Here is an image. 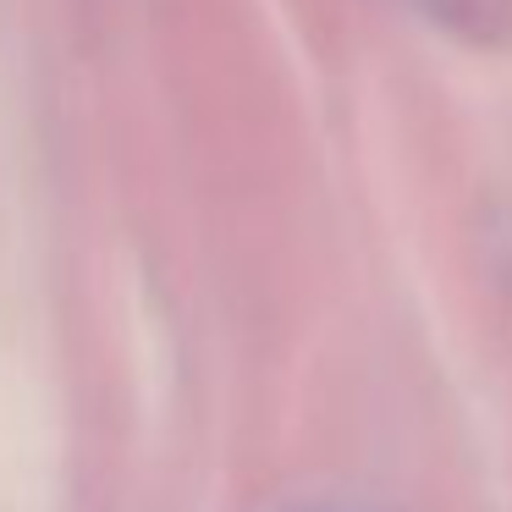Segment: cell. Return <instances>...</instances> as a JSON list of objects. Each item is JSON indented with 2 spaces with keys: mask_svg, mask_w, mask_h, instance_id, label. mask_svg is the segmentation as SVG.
I'll list each match as a JSON object with an SVG mask.
<instances>
[{
  "mask_svg": "<svg viewBox=\"0 0 512 512\" xmlns=\"http://www.w3.org/2000/svg\"><path fill=\"white\" fill-rule=\"evenodd\" d=\"M435 6H446L452 17H463V0H435Z\"/></svg>",
  "mask_w": 512,
  "mask_h": 512,
  "instance_id": "6da1fadb",
  "label": "cell"
}]
</instances>
